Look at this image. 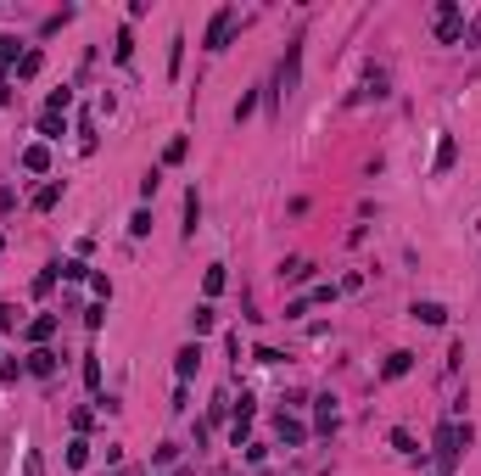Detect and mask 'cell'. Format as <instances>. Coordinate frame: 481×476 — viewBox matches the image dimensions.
Here are the masks:
<instances>
[{
	"label": "cell",
	"instance_id": "obj_1",
	"mask_svg": "<svg viewBox=\"0 0 481 476\" xmlns=\"http://www.w3.org/2000/svg\"><path fill=\"white\" fill-rule=\"evenodd\" d=\"M470 443V426H453V420H442V432H437V460H431V476H453V460H459V448Z\"/></svg>",
	"mask_w": 481,
	"mask_h": 476
},
{
	"label": "cell",
	"instance_id": "obj_2",
	"mask_svg": "<svg viewBox=\"0 0 481 476\" xmlns=\"http://www.w3.org/2000/svg\"><path fill=\"white\" fill-rule=\"evenodd\" d=\"M459 34H465V17H459V6H453V0H442V11H437V40H442V45H453Z\"/></svg>",
	"mask_w": 481,
	"mask_h": 476
},
{
	"label": "cell",
	"instance_id": "obj_3",
	"mask_svg": "<svg viewBox=\"0 0 481 476\" xmlns=\"http://www.w3.org/2000/svg\"><path fill=\"white\" fill-rule=\"evenodd\" d=\"M230 34H236V11L224 6V11L207 23V51H224V45H230Z\"/></svg>",
	"mask_w": 481,
	"mask_h": 476
},
{
	"label": "cell",
	"instance_id": "obj_4",
	"mask_svg": "<svg viewBox=\"0 0 481 476\" xmlns=\"http://www.w3.org/2000/svg\"><path fill=\"white\" fill-rule=\"evenodd\" d=\"M297 68H303V45H291V51H286V62H280V73H274L280 95H291V90H297Z\"/></svg>",
	"mask_w": 481,
	"mask_h": 476
},
{
	"label": "cell",
	"instance_id": "obj_5",
	"mask_svg": "<svg viewBox=\"0 0 481 476\" xmlns=\"http://www.w3.org/2000/svg\"><path fill=\"white\" fill-rule=\"evenodd\" d=\"M196 370H202V347H179V359H173V376H179V381H190Z\"/></svg>",
	"mask_w": 481,
	"mask_h": 476
},
{
	"label": "cell",
	"instance_id": "obj_6",
	"mask_svg": "<svg viewBox=\"0 0 481 476\" xmlns=\"http://www.w3.org/2000/svg\"><path fill=\"white\" fill-rule=\"evenodd\" d=\"M28 376H56V353L51 347H34L28 353Z\"/></svg>",
	"mask_w": 481,
	"mask_h": 476
},
{
	"label": "cell",
	"instance_id": "obj_7",
	"mask_svg": "<svg viewBox=\"0 0 481 476\" xmlns=\"http://www.w3.org/2000/svg\"><path fill=\"white\" fill-rule=\"evenodd\" d=\"M246 432H252V403H246V398H240V409H236V426H230V443H246Z\"/></svg>",
	"mask_w": 481,
	"mask_h": 476
},
{
	"label": "cell",
	"instance_id": "obj_8",
	"mask_svg": "<svg viewBox=\"0 0 481 476\" xmlns=\"http://www.w3.org/2000/svg\"><path fill=\"white\" fill-rule=\"evenodd\" d=\"M274 432H280V443H303V437H308V426H303V420H291V415H280V420H274Z\"/></svg>",
	"mask_w": 481,
	"mask_h": 476
},
{
	"label": "cell",
	"instance_id": "obj_9",
	"mask_svg": "<svg viewBox=\"0 0 481 476\" xmlns=\"http://www.w3.org/2000/svg\"><path fill=\"white\" fill-rule=\"evenodd\" d=\"M414 319L420 325H448V309L442 303H414Z\"/></svg>",
	"mask_w": 481,
	"mask_h": 476
},
{
	"label": "cell",
	"instance_id": "obj_10",
	"mask_svg": "<svg viewBox=\"0 0 481 476\" xmlns=\"http://www.w3.org/2000/svg\"><path fill=\"white\" fill-rule=\"evenodd\" d=\"M196 219H202V196H196V185L185 191V236H196Z\"/></svg>",
	"mask_w": 481,
	"mask_h": 476
},
{
	"label": "cell",
	"instance_id": "obj_11",
	"mask_svg": "<svg viewBox=\"0 0 481 476\" xmlns=\"http://www.w3.org/2000/svg\"><path fill=\"white\" fill-rule=\"evenodd\" d=\"M51 336H56V314H39L28 325V342H51Z\"/></svg>",
	"mask_w": 481,
	"mask_h": 476
},
{
	"label": "cell",
	"instance_id": "obj_12",
	"mask_svg": "<svg viewBox=\"0 0 481 476\" xmlns=\"http://www.w3.org/2000/svg\"><path fill=\"white\" fill-rule=\"evenodd\" d=\"M408 364H414V353H392V359L381 364V376H386V381H398V376H408Z\"/></svg>",
	"mask_w": 481,
	"mask_h": 476
},
{
	"label": "cell",
	"instance_id": "obj_13",
	"mask_svg": "<svg viewBox=\"0 0 481 476\" xmlns=\"http://www.w3.org/2000/svg\"><path fill=\"white\" fill-rule=\"evenodd\" d=\"M23 168H28V174H45V168H51V152H45V146H28V152H23Z\"/></svg>",
	"mask_w": 481,
	"mask_h": 476
},
{
	"label": "cell",
	"instance_id": "obj_14",
	"mask_svg": "<svg viewBox=\"0 0 481 476\" xmlns=\"http://www.w3.org/2000/svg\"><path fill=\"white\" fill-rule=\"evenodd\" d=\"M56 202H62V185H56V179L34 191V208H39V213H45V208H56Z\"/></svg>",
	"mask_w": 481,
	"mask_h": 476
},
{
	"label": "cell",
	"instance_id": "obj_15",
	"mask_svg": "<svg viewBox=\"0 0 481 476\" xmlns=\"http://www.w3.org/2000/svg\"><path fill=\"white\" fill-rule=\"evenodd\" d=\"M39 62H45L39 51H23V56H17V79H34V73H39Z\"/></svg>",
	"mask_w": 481,
	"mask_h": 476
},
{
	"label": "cell",
	"instance_id": "obj_16",
	"mask_svg": "<svg viewBox=\"0 0 481 476\" xmlns=\"http://www.w3.org/2000/svg\"><path fill=\"white\" fill-rule=\"evenodd\" d=\"M62 129H68L62 112H45V118H39V135H45V141H62Z\"/></svg>",
	"mask_w": 481,
	"mask_h": 476
},
{
	"label": "cell",
	"instance_id": "obj_17",
	"mask_svg": "<svg viewBox=\"0 0 481 476\" xmlns=\"http://www.w3.org/2000/svg\"><path fill=\"white\" fill-rule=\"evenodd\" d=\"M341 426V415H336V403L330 398H319V432H336Z\"/></svg>",
	"mask_w": 481,
	"mask_h": 476
},
{
	"label": "cell",
	"instance_id": "obj_18",
	"mask_svg": "<svg viewBox=\"0 0 481 476\" xmlns=\"http://www.w3.org/2000/svg\"><path fill=\"white\" fill-rule=\"evenodd\" d=\"M202 292H207V297H219V292H224V269H219V263L202 275Z\"/></svg>",
	"mask_w": 481,
	"mask_h": 476
},
{
	"label": "cell",
	"instance_id": "obj_19",
	"mask_svg": "<svg viewBox=\"0 0 481 476\" xmlns=\"http://www.w3.org/2000/svg\"><path fill=\"white\" fill-rule=\"evenodd\" d=\"M190 331H196V336H207V331H213V309H207V303L190 314Z\"/></svg>",
	"mask_w": 481,
	"mask_h": 476
},
{
	"label": "cell",
	"instance_id": "obj_20",
	"mask_svg": "<svg viewBox=\"0 0 481 476\" xmlns=\"http://www.w3.org/2000/svg\"><path fill=\"white\" fill-rule=\"evenodd\" d=\"M308 275H314L308 258H291V263H286V280H308Z\"/></svg>",
	"mask_w": 481,
	"mask_h": 476
},
{
	"label": "cell",
	"instance_id": "obj_21",
	"mask_svg": "<svg viewBox=\"0 0 481 476\" xmlns=\"http://www.w3.org/2000/svg\"><path fill=\"white\" fill-rule=\"evenodd\" d=\"M84 460H90V443L73 437V443H68V465H84Z\"/></svg>",
	"mask_w": 481,
	"mask_h": 476
},
{
	"label": "cell",
	"instance_id": "obj_22",
	"mask_svg": "<svg viewBox=\"0 0 481 476\" xmlns=\"http://www.w3.org/2000/svg\"><path fill=\"white\" fill-rule=\"evenodd\" d=\"M112 56H118V62H129V56H135V40H129V28L118 34V45H112Z\"/></svg>",
	"mask_w": 481,
	"mask_h": 476
},
{
	"label": "cell",
	"instance_id": "obj_23",
	"mask_svg": "<svg viewBox=\"0 0 481 476\" xmlns=\"http://www.w3.org/2000/svg\"><path fill=\"white\" fill-rule=\"evenodd\" d=\"M84 381H90V393H101V364H95V353L84 359Z\"/></svg>",
	"mask_w": 481,
	"mask_h": 476
},
{
	"label": "cell",
	"instance_id": "obj_24",
	"mask_svg": "<svg viewBox=\"0 0 481 476\" xmlns=\"http://www.w3.org/2000/svg\"><path fill=\"white\" fill-rule=\"evenodd\" d=\"M56 275H68V280H84V275H90V269H84L79 258H68V263H56Z\"/></svg>",
	"mask_w": 481,
	"mask_h": 476
},
{
	"label": "cell",
	"instance_id": "obj_25",
	"mask_svg": "<svg viewBox=\"0 0 481 476\" xmlns=\"http://www.w3.org/2000/svg\"><path fill=\"white\" fill-rule=\"evenodd\" d=\"M392 448H398V454H414V432H403V426H398V432H392Z\"/></svg>",
	"mask_w": 481,
	"mask_h": 476
},
{
	"label": "cell",
	"instance_id": "obj_26",
	"mask_svg": "<svg viewBox=\"0 0 481 476\" xmlns=\"http://www.w3.org/2000/svg\"><path fill=\"white\" fill-rule=\"evenodd\" d=\"M179 62H185V40H173V45H168V73H179Z\"/></svg>",
	"mask_w": 481,
	"mask_h": 476
},
{
	"label": "cell",
	"instance_id": "obj_27",
	"mask_svg": "<svg viewBox=\"0 0 481 476\" xmlns=\"http://www.w3.org/2000/svg\"><path fill=\"white\" fill-rule=\"evenodd\" d=\"M146 230H152V213H146V208H140V213H135V219H129V236H146Z\"/></svg>",
	"mask_w": 481,
	"mask_h": 476
},
{
	"label": "cell",
	"instance_id": "obj_28",
	"mask_svg": "<svg viewBox=\"0 0 481 476\" xmlns=\"http://www.w3.org/2000/svg\"><path fill=\"white\" fill-rule=\"evenodd\" d=\"M0 376H6V381H23V376H28V364H23V359H11V364H0Z\"/></svg>",
	"mask_w": 481,
	"mask_h": 476
},
{
	"label": "cell",
	"instance_id": "obj_29",
	"mask_svg": "<svg viewBox=\"0 0 481 476\" xmlns=\"http://www.w3.org/2000/svg\"><path fill=\"white\" fill-rule=\"evenodd\" d=\"M442 168H453V141H442V146H437V174H442Z\"/></svg>",
	"mask_w": 481,
	"mask_h": 476
},
{
	"label": "cell",
	"instance_id": "obj_30",
	"mask_svg": "<svg viewBox=\"0 0 481 476\" xmlns=\"http://www.w3.org/2000/svg\"><path fill=\"white\" fill-rule=\"evenodd\" d=\"M101 319H106V303H95V309H84V325H90V331H101Z\"/></svg>",
	"mask_w": 481,
	"mask_h": 476
},
{
	"label": "cell",
	"instance_id": "obj_31",
	"mask_svg": "<svg viewBox=\"0 0 481 476\" xmlns=\"http://www.w3.org/2000/svg\"><path fill=\"white\" fill-rule=\"evenodd\" d=\"M0 246H6V236H0Z\"/></svg>",
	"mask_w": 481,
	"mask_h": 476
}]
</instances>
